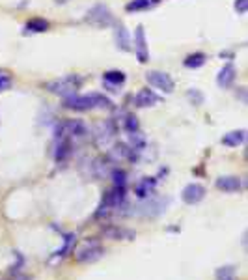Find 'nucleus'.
I'll use <instances>...</instances> for the list:
<instances>
[{"instance_id":"nucleus-6","label":"nucleus","mask_w":248,"mask_h":280,"mask_svg":"<svg viewBox=\"0 0 248 280\" xmlns=\"http://www.w3.org/2000/svg\"><path fill=\"white\" fill-rule=\"evenodd\" d=\"M146 79L151 86H155L157 90H161V92L164 94L173 92V86H176V84H173V79L168 75V73H164V71H147Z\"/></svg>"},{"instance_id":"nucleus-32","label":"nucleus","mask_w":248,"mask_h":280,"mask_svg":"<svg viewBox=\"0 0 248 280\" xmlns=\"http://www.w3.org/2000/svg\"><path fill=\"white\" fill-rule=\"evenodd\" d=\"M8 280H32L28 275H22V273H15V275H11Z\"/></svg>"},{"instance_id":"nucleus-23","label":"nucleus","mask_w":248,"mask_h":280,"mask_svg":"<svg viewBox=\"0 0 248 280\" xmlns=\"http://www.w3.org/2000/svg\"><path fill=\"white\" fill-rule=\"evenodd\" d=\"M110 178H112V185L119 189H127V172L121 170V168H114L110 172Z\"/></svg>"},{"instance_id":"nucleus-12","label":"nucleus","mask_w":248,"mask_h":280,"mask_svg":"<svg viewBox=\"0 0 248 280\" xmlns=\"http://www.w3.org/2000/svg\"><path fill=\"white\" fill-rule=\"evenodd\" d=\"M216 189H220L222 193H239L243 189V179L237 176H222L216 179Z\"/></svg>"},{"instance_id":"nucleus-27","label":"nucleus","mask_w":248,"mask_h":280,"mask_svg":"<svg viewBox=\"0 0 248 280\" xmlns=\"http://www.w3.org/2000/svg\"><path fill=\"white\" fill-rule=\"evenodd\" d=\"M233 273H235V267H232V265H226V267H218L216 269V278L218 280H224V278H230V276H233Z\"/></svg>"},{"instance_id":"nucleus-1","label":"nucleus","mask_w":248,"mask_h":280,"mask_svg":"<svg viewBox=\"0 0 248 280\" xmlns=\"http://www.w3.org/2000/svg\"><path fill=\"white\" fill-rule=\"evenodd\" d=\"M114 103L103 94H90V96H73L64 97V108L67 110H77V112H86L93 108H112Z\"/></svg>"},{"instance_id":"nucleus-28","label":"nucleus","mask_w":248,"mask_h":280,"mask_svg":"<svg viewBox=\"0 0 248 280\" xmlns=\"http://www.w3.org/2000/svg\"><path fill=\"white\" fill-rule=\"evenodd\" d=\"M15 258H17V264L15 265H11L10 267V275H15V273H21V269L24 267V256H22L21 252H15Z\"/></svg>"},{"instance_id":"nucleus-29","label":"nucleus","mask_w":248,"mask_h":280,"mask_svg":"<svg viewBox=\"0 0 248 280\" xmlns=\"http://www.w3.org/2000/svg\"><path fill=\"white\" fill-rule=\"evenodd\" d=\"M11 77L6 73V71H0V94L6 92V90H10L11 88Z\"/></svg>"},{"instance_id":"nucleus-26","label":"nucleus","mask_w":248,"mask_h":280,"mask_svg":"<svg viewBox=\"0 0 248 280\" xmlns=\"http://www.w3.org/2000/svg\"><path fill=\"white\" fill-rule=\"evenodd\" d=\"M123 129L127 133H135V131L140 129V125H138V120H136L135 114H127L123 120Z\"/></svg>"},{"instance_id":"nucleus-3","label":"nucleus","mask_w":248,"mask_h":280,"mask_svg":"<svg viewBox=\"0 0 248 280\" xmlns=\"http://www.w3.org/2000/svg\"><path fill=\"white\" fill-rule=\"evenodd\" d=\"M86 135L88 129L81 120H65V122L56 125V129H54L56 138H82Z\"/></svg>"},{"instance_id":"nucleus-16","label":"nucleus","mask_w":248,"mask_h":280,"mask_svg":"<svg viewBox=\"0 0 248 280\" xmlns=\"http://www.w3.org/2000/svg\"><path fill=\"white\" fill-rule=\"evenodd\" d=\"M155 187H157V178H144V179H140V181L135 185L136 198L146 200L147 196H151V194H153Z\"/></svg>"},{"instance_id":"nucleus-17","label":"nucleus","mask_w":248,"mask_h":280,"mask_svg":"<svg viewBox=\"0 0 248 280\" xmlns=\"http://www.w3.org/2000/svg\"><path fill=\"white\" fill-rule=\"evenodd\" d=\"M116 133H118V127H116V124H114L112 120H107L105 124L97 127V135H95V140H97V144H107L108 140L112 138Z\"/></svg>"},{"instance_id":"nucleus-13","label":"nucleus","mask_w":248,"mask_h":280,"mask_svg":"<svg viewBox=\"0 0 248 280\" xmlns=\"http://www.w3.org/2000/svg\"><path fill=\"white\" fill-rule=\"evenodd\" d=\"M75 239L77 236L75 234H64V243H62V247L58 250H54L53 256H51V262H60V260H64L67 254L73 252V245H75Z\"/></svg>"},{"instance_id":"nucleus-9","label":"nucleus","mask_w":248,"mask_h":280,"mask_svg":"<svg viewBox=\"0 0 248 280\" xmlns=\"http://www.w3.org/2000/svg\"><path fill=\"white\" fill-rule=\"evenodd\" d=\"M135 51H136V58L140 64H146L150 62V51H147V41H146V34H144V27H136L135 32Z\"/></svg>"},{"instance_id":"nucleus-21","label":"nucleus","mask_w":248,"mask_h":280,"mask_svg":"<svg viewBox=\"0 0 248 280\" xmlns=\"http://www.w3.org/2000/svg\"><path fill=\"white\" fill-rule=\"evenodd\" d=\"M159 4V0H133L129 4L125 6V10L127 11H146V10H151V8H155Z\"/></svg>"},{"instance_id":"nucleus-11","label":"nucleus","mask_w":248,"mask_h":280,"mask_svg":"<svg viewBox=\"0 0 248 280\" xmlns=\"http://www.w3.org/2000/svg\"><path fill=\"white\" fill-rule=\"evenodd\" d=\"M73 153V144L71 138H56V146H54V161L58 165H64Z\"/></svg>"},{"instance_id":"nucleus-31","label":"nucleus","mask_w":248,"mask_h":280,"mask_svg":"<svg viewBox=\"0 0 248 280\" xmlns=\"http://www.w3.org/2000/svg\"><path fill=\"white\" fill-rule=\"evenodd\" d=\"M187 96H189V99L194 103V105H202V101H204V96H202L198 90H189Z\"/></svg>"},{"instance_id":"nucleus-25","label":"nucleus","mask_w":248,"mask_h":280,"mask_svg":"<svg viewBox=\"0 0 248 280\" xmlns=\"http://www.w3.org/2000/svg\"><path fill=\"white\" fill-rule=\"evenodd\" d=\"M129 135V146L135 151H142L144 146H146V138L140 135V131H135V133H127Z\"/></svg>"},{"instance_id":"nucleus-7","label":"nucleus","mask_w":248,"mask_h":280,"mask_svg":"<svg viewBox=\"0 0 248 280\" xmlns=\"http://www.w3.org/2000/svg\"><path fill=\"white\" fill-rule=\"evenodd\" d=\"M101 234L110 241H133L136 237L135 230H129V228L118 226V224H108V226L101 228Z\"/></svg>"},{"instance_id":"nucleus-15","label":"nucleus","mask_w":248,"mask_h":280,"mask_svg":"<svg viewBox=\"0 0 248 280\" xmlns=\"http://www.w3.org/2000/svg\"><path fill=\"white\" fill-rule=\"evenodd\" d=\"M103 81H105V86L110 90V92H119L118 88L125 82V73L123 71H107L103 75Z\"/></svg>"},{"instance_id":"nucleus-18","label":"nucleus","mask_w":248,"mask_h":280,"mask_svg":"<svg viewBox=\"0 0 248 280\" xmlns=\"http://www.w3.org/2000/svg\"><path fill=\"white\" fill-rule=\"evenodd\" d=\"M235 75H237V71L233 67V64H226L218 71V77H216V84L220 88H230L235 81Z\"/></svg>"},{"instance_id":"nucleus-30","label":"nucleus","mask_w":248,"mask_h":280,"mask_svg":"<svg viewBox=\"0 0 248 280\" xmlns=\"http://www.w3.org/2000/svg\"><path fill=\"white\" fill-rule=\"evenodd\" d=\"M233 8H235V11H237V13L244 15V13H246V10H248V0H235Z\"/></svg>"},{"instance_id":"nucleus-19","label":"nucleus","mask_w":248,"mask_h":280,"mask_svg":"<svg viewBox=\"0 0 248 280\" xmlns=\"http://www.w3.org/2000/svg\"><path fill=\"white\" fill-rule=\"evenodd\" d=\"M246 140V131L239 129V131H232V133H228V135L222 136V144L228 146V148H237L241 146Z\"/></svg>"},{"instance_id":"nucleus-20","label":"nucleus","mask_w":248,"mask_h":280,"mask_svg":"<svg viewBox=\"0 0 248 280\" xmlns=\"http://www.w3.org/2000/svg\"><path fill=\"white\" fill-rule=\"evenodd\" d=\"M116 45L121 51H131V36L123 25H116Z\"/></svg>"},{"instance_id":"nucleus-8","label":"nucleus","mask_w":248,"mask_h":280,"mask_svg":"<svg viewBox=\"0 0 248 280\" xmlns=\"http://www.w3.org/2000/svg\"><path fill=\"white\" fill-rule=\"evenodd\" d=\"M204 198H205V187L200 183H189L181 191V200L189 205L200 204Z\"/></svg>"},{"instance_id":"nucleus-24","label":"nucleus","mask_w":248,"mask_h":280,"mask_svg":"<svg viewBox=\"0 0 248 280\" xmlns=\"http://www.w3.org/2000/svg\"><path fill=\"white\" fill-rule=\"evenodd\" d=\"M27 30L34 34L47 32V30H49V22L45 21V19H30V21L27 22Z\"/></svg>"},{"instance_id":"nucleus-22","label":"nucleus","mask_w":248,"mask_h":280,"mask_svg":"<svg viewBox=\"0 0 248 280\" xmlns=\"http://www.w3.org/2000/svg\"><path fill=\"white\" fill-rule=\"evenodd\" d=\"M205 60H207V56H205L204 53H194V54H189V56L183 60V65L189 67V69H198V67H202V65L205 64Z\"/></svg>"},{"instance_id":"nucleus-14","label":"nucleus","mask_w":248,"mask_h":280,"mask_svg":"<svg viewBox=\"0 0 248 280\" xmlns=\"http://www.w3.org/2000/svg\"><path fill=\"white\" fill-rule=\"evenodd\" d=\"M159 101H161V97L157 96L153 90H150V88H142L140 92L136 94V97H135L136 107H140V108L153 107V105H157Z\"/></svg>"},{"instance_id":"nucleus-2","label":"nucleus","mask_w":248,"mask_h":280,"mask_svg":"<svg viewBox=\"0 0 248 280\" xmlns=\"http://www.w3.org/2000/svg\"><path fill=\"white\" fill-rule=\"evenodd\" d=\"M82 86V79L79 75H65V77H60L56 81H51L47 82V90L54 96H60V97H69L73 94H77V90Z\"/></svg>"},{"instance_id":"nucleus-5","label":"nucleus","mask_w":248,"mask_h":280,"mask_svg":"<svg viewBox=\"0 0 248 280\" xmlns=\"http://www.w3.org/2000/svg\"><path fill=\"white\" fill-rule=\"evenodd\" d=\"M105 256V247L99 243H90L86 247L79 248L75 252V260L79 264H93Z\"/></svg>"},{"instance_id":"nucleus-33","label":"nucleus","mask_w":248,"mask_h":280,"mask_svg":"<svg viewBox=\"0 0 248 280\" xmlns=\"http://www.w3.org/2000/svg\"><path fill=\"white\" fill-rule=\"evenodd\" d=\"M224 280H235V278H233V276H230V278H224Z\"/></svg>"},{"instance_id":"nucleus-4","label":"nucleus","mask_w":248,"mask_h":280,"mask_svg":"<svg viewBox=\"0 0 248 280\" xmlns=\"http://www.w3.org/2000/svg\"><path fill=\"white\" fill-rule=\"evenodd\" d=\"M86 22L95 28H108L114 22V17L107 6L97 4L86 13Z\"/></svg>"},{"instance_id":"nucleus-10","label":"nucleus","mask_w":248,"mask_h":280,"mask_svg":"<svg viewBox=\"0 0 248 280\" xmlns=\"http://www.w3.org/2000/svg\"><path fill=\"white\" fill-rule=\"evenodd\" d=\"M108 159H112V161H131V162H135L136 159H138V151L133 150L129 144L119 142V144L114 146V150L110 151V157H108Z\"/></svg>"}]
</instances>
